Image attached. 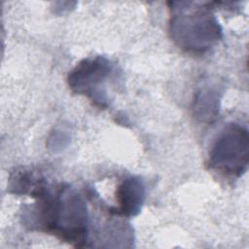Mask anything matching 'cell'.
Segmentation results:
<instances>
[{
  "mask_svg": "<svg viewBox=\"0 0 249 249\" xmlns=\"http://www.w3.org/2000/svg\"><path fill=\"white\" fill-rule=\"evenodd\" d=\"M34 197L35 204L23 213L26 227L52 233L75 247L87 246L89 212L81 195L68 185L54 190L46 185Z\"/></svg>",
  "mask_w": 249,
  "mask_h": 249,
  "instance_id": "cell-1",
  "label": "cell"
},
{
  "mask_svg": "<svg viewBox=\"0 0 249 249\" xmlns=\"http://www.w3.org/2000/svg\"><path fill=\"white\" fill-rule=\"evenodd\" d=\"M169 33L174 43L192 54L210 51L222 38V27L208 3L172 2Z\"/></svg>",
  "mask_w": 249,
  "mask_h": 249,
  "instance_id": "cell-2",
  "label": "cell"
},
{
  "mask_svg": "<svg viewBox=\"0 0 249 249\" xmlns=\"http://www.w3.org/2000/svg\"><path fill=\"white\" fill-rule=\"evenodd\" d=\"M249 160L248 130L235 123L224 127L215 140L208 159L211 169L231 177H240Z\"/></svg>",
  "mask_w": 249,
  "mask_h": 249,
  "instance_id": "cell-3",
  "label": "cell"
},
{
  "mask_svg": "<svg viewBox=\"0 0 249 249\" xmlns=\"http://www.w3.org/2000/svg\"><path fill=\"white\" fill-rule=\"evenodd\" d=\"M113 63L104 56H95L81 60L69 73L67 83L70 89L87 96L95 106L106 108L109 98L106 86L115 76Z\"/></svg>",
  "mask_w": 249,
  "mask_h": 249,
  "instance_id": "cell-4",
  "label": "cell"
},
{
  "mask_svg": "<svg viewBox=\"0 0 249 249\" xmlns=\"http://www.w3.org/2000/svg\"><path fill=\"white\" fill-rule=\"evenodd\" d=\"M118 206L113 213L124 216H136L145 199V186L140 177L130 176L125 178L117 189Z\"/></svg>",
  "mask_w": 249,
  "mask_h": 249,
  "instance_id": "cell-5",
  "label": "cell"
},
{
  "mask_svg": "<svg viewBox=\"0 0 249 249\" xmlns=\"http://www.w3.org/2000/svg\"><path fill=\"white\" fill-rule=\"evenodd\" d=\"M220 90L216 86L205 85L196 93L193 113L194 116L201 122H213L219 113Z\"/></svg>",
  "mask_w": 249,
  "mask_h": 249,
  "instance_id": "cell-6",
  "label": "cell"
}]
</instances>
